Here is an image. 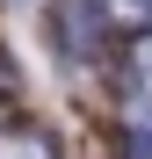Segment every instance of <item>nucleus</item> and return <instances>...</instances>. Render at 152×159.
Listing matches in <instances>:
<instances>
[{
  "label": "nucleus",
  "mask_w": 152,
  "mask_h": 159,
  "mask_svg": "<svg viewBox=\"0 0 152 159\" xmlns=\"http://www.w3.org/2000/svg\"><path fill=\"white\" fill-rule=\"evenodd\" d=\"M131 152H138V159H152V109H138V116H131Z\"/></svg>",
  "instance_id": "3"
},
{
  "label": "nucleus",
  "mask_w": 152,
  "mask_h": 159,
  "mask_svg": "<svg viewBox=\"0 0 152 159\" xmlns=\"http://www.w3.org/2000/svg\"><path fill=\"white\" fill-rule=\"evenodd\" d=\"M109 22H131V29H152V0H94Z\"/></svg>",
  "instance_id": "2"
},
{
  "label": "nucleus",
  "mask_w": 152,
  "mask_h": 159,
  "mask_svg": "<svg viewBox=\"0 0 152 159\" xmlns=\"http://www.w3.org/2000/svg\"><path fill=\"white\" fill-rule=\"evenodd\" d=\"M0 159H58V145H51L36 123H7L0 130Z\"/></svg>",
  "instance_id": "1"
}]
</instances>
